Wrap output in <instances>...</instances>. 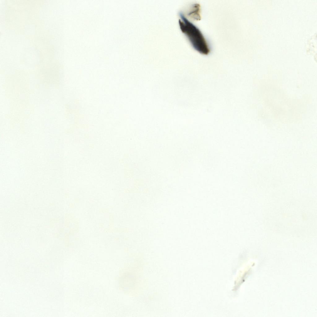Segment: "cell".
Wrapping results in <instances>:
<instances>
[{
	"label": "cell",
	"instance_id": "1",
	"mask_svg": "<svg viewBox=\"0 0 317 317\" xmlns=\"http://www.w3.org/2000/svg\"><path fill=\"white\" fill-rule=\"evenodd\" d=\"M290 206L287 207L288 209H280V217L282 220H285V223L287 225L286 227H300V224H302L304 227L306 224H310V222L312 221V220H316V219H312V217L316 218V216L312 217V215L316 214V213L312 214V208H310L307 209V206L302 204L300 206L293 207V204H290Z\"/></svg>",
	"mask_w": 317,
	"mask_h": 317
}]
</instances>
